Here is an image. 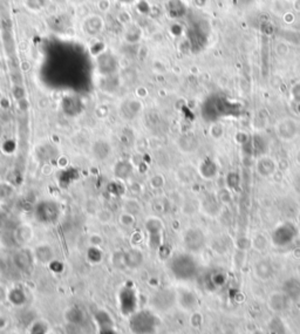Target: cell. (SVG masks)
<instances>
[{
  "label": "cell",
  "mask_w": 300,
  "mask_h": 334,
  "mask_svg": "<svg viewBox=\"0 0 300 334\" xmlns=\"http://www.w3.org/2000/svg\"><path fill=\"white\" fill-rule=\"evenodd\" d=\"M169 268L172 275L178 280H191L197 274V263L189 254H178L171 258Z\"/></svg>",
  "instance_id": "obj_1"
},
{
  "label": "cell",
  "mask_w": 300,
  "mask_h": 334,
  "mask_svg": "<svg viewBox=\"0 0 300 334\" xmlns=\"http://www.w3.org/2000/svg\"><path fill=\"white\" fill-rule=\"evenodd\" d=\"M158 320L150 311H136L130 316L129 327L134 334H152L157 329Z\"/></svg>",
  "instance_id": "obj_2"
},
{
  "label": "cell",
  "mask_w": 300,
  "mask_h": 334,
  "mask_svg": "<svg viewBox=\"0 0 300 334\" xmlns=\"http://www.w3.org/2000/svg\"><path fill=\"white\" fill-rule=\"evenodd\" d=\"M35 218L44 224H54L60 217V206L53 200L39 202L34 209Z\"/></svg>",
  "instance_id": "obj_3"
},
{
  "label": "cell",
  "mask_w": 300,
  "mask_h": 334,
  "mask_svg": "<svg viewBox=\"0 0 300 334\" xmlns=\"http://www.w3.org/2000/svg\"><path fill=\"white\" fill-rule=\"evenodd\" d=\"M120 310L125 316H132L138 309V296L136 292L130 287H125L119 293Z\"/></svg>",
  "instance_id": "obj_4"
},
{
  "label": "cell",
  "mask_w": 300,
  "mask_h": 334,
  "mask_svg": "<svg viewBox=\"0 0 300 334\" xmlns=\"http://www.w3.org/2000/svg\"><path fill=\"white\" fill-rule=\"evenodd\" d=\"M146 229L148 231L149 236V245L151 249H157L161 245L162 242V223L158 218H152L147 219L146 222Z\"/></svg>",
  "instance_id": "obj_5"
},
{
  "label": "cell",
  "mask_w": 300,
  "mask_h": 334,
  "mask_svg": "<svg viewBox=\"0 0 300 334\" xmlns=\"http://www.w3.org/2000/svg\"><path fill=\"white\" fill-rule=\"evenodd\" d=\"M297 231L291 224H284L273 233V242L277 246H286L291 244L296 238Z\"/></svg>",
  "instance_id": "obj_6"
},
{
  "label": "cell",
  "mask_w": 300,
  "mask_h": 334,
  "mask_svg": "<svg viewBox=\"0 0 300 334\" xmlns=\"http://www.w3.org/2000/svg\"><path fill=\"white\" fill-rule=\"evenodd\" d=\"M184 245L189 251H200L204 245L203 232L198 229H190L184 235Z\"/></svg>",
  "instance_id": "obj_7"
},
{
  "label": "cell",
  "mask_w": 300,
  "mask_h": 334,
  "mask_svg": "<svg viewBox=\"0 0 300 334\" xmlns=\"http://www.w3.org/2000/svg\"><path fill=\"white\" fill-rule=\"evenodd\" d=\"M175 301V293H172L171 291L164 290L158 291L157 293L155 294L154 298H152V304L157 310H168L169 307H171V305L174 304Z\"/></svg>",
  "instance_id": "obj_8"
},
{
  "label": "cell",
  "mask_w": 300,
  "mask_h": 334,
  "mask_svg": "<svg viewBox=\"0 0 300 334\" xmlns=\"http://www.w3.org/2000/svg\"><path fill=\"white\" fill-rule=\"evenodd\" d=\"M34 261V254L29 250L22 249L18 251L13 257V262H14L15 267L21 271H28L32 267Z\"/></svg>",
  "instance_id": "obj_9"
},
{
  "label": "cell",
  "mask_w": 300,
  "mask_h": 334,
  "mask_svg": "<svg viewBox=\"0 0 300 334\" xmlns=\"http://www.w3.org/2000/svg\"><path fill=\"white\" fill-rule=\"evenodd\" d=\"M143 263V255L140 250L133 249L125 252V264L128 268H138Z\"/></svg>",
  "instance_id": "obj_10"
},
{
  "label": "cell",
  "mask_w": 300,
  "mask_h": 334,
  "mask_svg": "<svg viewBox=\"0 0 300 334\" xmlns=\"http://www.w3.org/2000/svg\"><path fill=\"white\" fill-rule=\"evenodd\" d=\"M133 174V165L128 161H119L114 165V175L119 180H127Z\"/></svg>",
  "instance_id": "obj_11"
},
{
  "label": "cell",
  "mask_w": 300,
  "mask_h": 334,
  "mask_svg": "<svg viewBox=\"0 0 300 334\" xmlns=\"http://www.w3.org/2000/svg\"><path fill=\"white\" fill-rule=\"evenodd\" d=\"M93 152L97 160H106V158L110 155V152H112V147H110L108 142L99 140L97 142H95V144H94Z\"/></svg>",
  "instance_id": "obj_12"
},
{
  "label": "cell",
  "mask_w": 300,
  "mask_h": 334,
  "mask_svg": "<svg viewBox=\"0 0 300 334\" xmlns=\"http://www.w3.org/2000/svg\"><path fill=\"white\" fill-rule=\"evenodd\" d=\"M284 294L291 300H297L298 298H300V280L290 279L285 284Z\"/></svg>",
  "instance_id": "obj_13"
},
{
  "label": "cell",
  "mask_w": 300,
  "mask_h": 334,
  "mask_svg": "<svg viewBox=\"0 0 300 334\" xmlns=\"http://www.w3.org/2000/svg\"><path fill=\"white\" fill-rule=\"evenodd\" d=\"M34 256L40 263H50L53 258V251L48 245H40L35 249Z\"/></svg>",
  "instance_id": "obj_14"
},
{
  "label": "cell",
  "mask_w": 300,
  "mask_h": 334,
  "mask_svg": "<svg viewBox=\"0 0 300 334\" xmlns=\"http://www.w3.org/2000/svg\"><path fill=\"white\" fill-rule=\"evenodd\" d=\"M94 319H95V323L99 329L114 326L112 317H110L107 312H104V311H97V312L95 313V317H94Z\"/></svg>",
  "instance_id": "obj_15"
},
{
  "label": "cell",
  "mask_w": 300,
  "mask_h": 334,
  "mask_svg": "<svg viewBox=\"0 0 300 334\" xmlns=\"http://www.w3.org/2000/svg\"><path fill=\"white\" fill-rule=\"evenodd\" d=\"M9 300H11V303L13 305H17V306H20L25 303L26 300V294L25 292L21 290V288H13L11 291V293H9Z\"/></svg>",
  "instance_id": "obj_16"
},
{
  "label": "cell",
  "mask_w": 300,
  "mask_h": 334,
  "mask_svg": "<svg viewBox=\"0 0 300 334\" xmlns=\"http://www.w3.org/2000/svg\"><path fill=\"white\" fill-rule=\"evenodd\" d=\"M14 194V188L8 183H0V200H7Z\"/></svg>",
  "instance_id": "obj_17"
},
{
  "label": "cell",
  "mask_w": 300,
  "mask_h": 334,
  "mask_svg": "<svg viewBox=\"0 0 300 334\" xmlns=\"http://www.w3.org/2000/svg\"><path fill=\"white\" fill-rule=\"evenodd\" d=\"M140 209H141V206H140V203L136 200L129 199V200H126V203H125V211L126 212L132 213V215H135V213H138L140 211Z\"/></svg>",
  "instance_id": "obj_18"
},
{
  "label": "cell",
  "mask_w": 300,
  "mask_h": 334,
  "mask_svg": "<svg viewBox=\"0 0 300 334\" xmlns=\"http://www.w3.org/2000/svg\"><path fill=\"white\" fill-rule=\"evenodd\" d=\"M96 215L101 223H108L113 218V213L108 209H100L99 211L96 212Z\"/></svg>",
  "instance_id": "obj_19"
},
{
  "label": "cell",
  "mask_w": 300,
  "mask_h": 334,
  "mask_svg": "<svg viewBox=\"0 0 300 334\" xmlns=\"http://www.w3.org/2000/svg\"><path fill=\"white\" fill-rule=\"evenodd\" d=\"M102 258V255H101V251L96 246H93L88 250V259L93 263H99Z\"/></svg>",
  "instance_id": "obj_20"
},
{
  "label": "cell",
  "mask_w": 300,
  "mask_h": 334,
  "mask_svg": "<svg viewBox=\"0 0 300 334\" xmlns=\"http://www.w3.org/2000/svg\"><path fill=\"white\" fill-rule=\"evenodd\" d=\"M26 233H32L31 232V230H29L28 226H20V228L18 229V231H17V237L18 239L20 242H27L29 238V236H26Z\"/></svg>",
  "instance_id": "obj_21"
},
{
  "label": "cell",
  "mask_w": 300,
  "mask_h": 334,
  "mask_svg": "<svg viewBox=\"0 0 300 334\" xmlns=\"http://www.w3.org/2000/svg\"><path fill=\"white\" fill-rule=\"evenodd\" d=\"M163 184H164V180H163L161 175H156V176L151 178V186L154 188H161Z\"/></svg>",
  "instance_id": "obj_22"
},
{
  "label": "cell",
  "mask_w": 300,
  "mask_h": 334,
  "mask_svg": "<svg viewBox=\"0 0 300 334\" xmlns=\"http://www.w3.org/2000/svg\"><path fill=\"white\" fill-rule=\"evenodd\" d=\"M99 334H117L114 326L103 327V329H99Z\"/></svg>",
  "instance_id": "obj_23"
}]
</instances>
